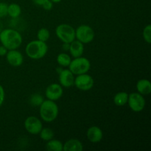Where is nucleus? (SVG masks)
Listing matches in <instances>:
<instances>
[{"label":"nucleus","mask_w":151,"mask_h":151,"mask_svg":"<svg viewBox=\"0 0 151 151\" xmlns=\"http://www.w3.org/2000/svg\"><path fill=\"white\" fill-rule=\"evenodd\" d=\"M7 51H8V50L5 47H4L3 45L0 46V56H1V57L2 56H5Z\"/></svg>","instance_id":"nucleus-28"},{"label":"nucleus","mask_w":151,"mask_h":151,"mask_svg":"<svg viewBox=\"0 0 151 151\" xmlns=\"http://www.w3.org/2000/svg\"><path fill=\"white\" fill-rule=\"evenodd\" d=\"M128 104L134 112H141L145 108L146 101L144 95L139 92H133L128 94Z\"/></svg>","instance_id":"nucleus-7"},{"label":"nucleus","mask_w":151,"mask_h":151,"mask_svg":"<svg viewBox=\"0 0 151 151\" xmlns=\"http://www.w3.org/2000/svg\"><path fill=\"white\" fill-rule=\"evenodd\" d=\"M55 34L63 43L70 44L75 39V29L68 24H60L55 28Z\"/></svg>","instance_id":"nucleus-5"},{"label":"nucleus","mask_w":151,"mask_h":151,"mask_svg":"<svg viewBox=\"0 0 151 151\" xmlns=\"http://www.w3.org/2000/svg\"><path fill=\"white\" fill-rule=\"evenodd\" d=\"M59 108L55 101L45 100L39 106V114L41 119L45 122H52L57 119Z\"/></svg>","instance_id":"nucleus-3"},{"label":"nucleus","mask_w":151,"mask_h":151,"mask_svg":"<svg viewBox=\"0 0 151 151\" xmlns=\"http://www.w3.org/2000/svg\"><path fill=\"white\" fill-rule=\"evenodd\" d=\"M1 30H2V24L0 22V32H1Z\"/></svg>","instance_id":"nucleus-32"},{"label":"nucleus","mask_w":151,"mask_h":151,"mask_svg":"<svg viewBox=\"0 0 151 151\" xmlns=\"http://www.w3.org/2000/svg\"><path fill=\"white\" fill-rule=\"evenodd\" d=\"M22 13V7L19 4L11 3L7 7V16L12 19H17Z\"/></svg>","instance_id":"nucleus-17"},{"label":"nucleus","mask_w":151,"mask_h":151,"mask_svg":"<svg viewBox=\"0 0 151 151\" xmlns=\"http://www.w3.org/2000/svg\"><path fill=\"white\" fill-rule=\"evenodd\" d=\"M137 92L142 95H148L151 92V83L147 79H140L137 83Z\"/></svg>","instance_id":"nucleus-16"},{"label":"nucleus","mask_w":151,"mask_h":151,"mask_svg":"<svg viewBox=\"0 0 151 151\" xmlns=\"http://www.w3.org/2000/svg\"><path fill=\"white\" fill-rule=\"evenodd\" d=\"M44 97L42 95L38 94H34L29 98V103L32 105V106H40L41 103L44 101Z\"/></svg>","instance_id":"nucleus-23"},{"label":"nucleus","mask_w":151,"mask_h":151,"mask_svg":"<svg viewBox=\"0 0 151 151\" xmlns=\"http://www.w3.org/2000/svg\"><path fill=\"white\" fill-rule=\"evenodd\" d=\"M4 98H5V92L2 86L0 84V107L3 105L4 102Z\"/></svg>","instance_id":"nucleus-26"},{"label":"nucleus","mask_w":151,"mask_h":151,"mask_svg":"<svg viewBox=\"0 0 151 151\" xmlns=\"http://www.w3.org/2000/svg\"><path fill=\"white\" fill-rule=\"evenodd\" d=\"M50 38V32L47 28L42 27L37 32V39L39 41L47 42Z\"/></svg>","instance_id":"nucleus-22"},{"label":"nucleus","mask_w":151,"mask_h":151,"mask_svg":"<svg viewBox=\"0 0 151 151\" xmlns=\"http://www.w3.org/2000/svg\"><path fill=\"white\" fill-rule=\"evenodd\" d=\"M142 36L145 41L150 44L151 43V25L147 24L143 29Z\"/></svg>","instance_id":"nucleus-24"},{"label":"nucleus","mask_w":151,"mask_h":151,"mask_svg":"<svg viewBox=\"0 0 151 151\" xmlns=\"http://www.w3.org/2000/svg\"><path fill=\"white\" fill-rule=\"evenodd\" d=\"M69 44H66V43H63V49L64 50H69Z\"/></svg>","instance_id":"nucleus-30"},{"label":"nucleus","mask_w":151,"mask_h":151,"mask_svg":"<svg viewBox=\"0 0 151 151\" xmlns=\"http://www.w3.org/2000/svg\"><path fill=\"white\" fill-rule=\"evenodd\" d=\"M24 128L29 134L32 135H38L43 128L42 122L39 118L35 116H29L25 119Z\"/></svg>","instance_id":"nucleus-9"},{"label":"nucleus","mask_w":151,"mask_h":151,"mask_svg":"<svg viewBox=\"0 0 151 151\" xmlns=\"http://www.w3.org/2000/svg\"><path fill=\"white\" fill-rule=\"evenodd\" d=\"M128 94L125 91H120L114 97V103L116 106H124L128 103Z\"/></svg>","instance_id":"nucleus-18"},{"label":"nucleus","mask_w":151,"mask_h":151,"mask_svg":"<svg viewBox=\"0 0 151 151\" xmlns=\"http://www.w3.org/2000/svg\"><path fill=\"white\" fill-rule=\"evenodd\" d=\"M95 33L91 27L87 24H81L75 29V39L83 44H89L94 40Z\"/></svg>","instance_id":"nucleus-6"},{"label":"nucleus","mask_w":151,"mask_h":151,"mask_svg":"<svg viewBox=\"0 0 151 151\" xmlns=\"http://www.w3.org/2000/svg\"><path fill=\"white\" fill-rule=\"evenodd\" d=\"M41 7H42L45 10H52V8L53 7V2H52L50 0H47V1H45V2L41 5Z\"/></svg>","instance_id":"nucleus-27"},{"label":"nucleus","mask_w":151,"mask_h":151,"mask_svg":"<svg viewBox=\"0 0 151 151\" xmlns=\"http://www.w3.org/2000/svg\"><path fill=\"white\" fill-rule=\"evenodd\" d=\"M22 34L16 29L7 28L0 32V42L8 50H17L22 45Z\"/></svg>","instance_id":"nucleus-1"},{"label":"nucleus","mask_w":151,"mask_h":151,"mask_svg":"<svg viewBox=\"0 0 151 151\" xmlns=\"http://www.w3.org/2000/svg\"><path fill=\"white\" fill-rule=\"evenodd\" d=\"M68 67L75 75L88 73L91 68V62L86 58L81 56L71 60Z\"/></svg>","instance_id":"nucleus-4"},{"label":"nucleus","mask_w":151,"mask_h":151,"mask_svg":"<svg viewBox=\"0 0 151 151\" xmlns=\"http://www.w3.org/2000/svg\"><path fill=\"white\" fill-rule=\"evenodd\" d=\"M63 94V88L58 83H51L45 90V96L48 100L56 101L62 97Z\"/></svg>","instance_id":"nucleus-10"},{"label":"nucleus","mask_w":151,"mask_h":151,"mask_svg":"<svg viewBox=\"0 0 151 151\" xmlns=\"http://www.w3.org/2000/svg\"><path fill=\"white\" fill-rule=\"evenodd\" d=\"M7 7L8 4L5 2H0V19L7 16Z\"/></svg>","instance_id":"nucleus-25"},{"label":"nucleus","mask_w":151,"mask_h":151,"mask_svg":"<svg viewBox=\"0 0 151 151\" xmlns=\"http://www.w3.org/2000/svg\"><path fill=\"white\" fill-rule=\"evenodd\" d=\"M40 137L44 142H48L49 140L54 138V131L49 128H43L39 133Z\"/></svg>","instance_id":"nucleus-21"},{"label":"nucleus","mask_w":151,"mask_h":151,"mask_svg":"<svg viewBox=\"0 0 151 151\" xmlns=\"http://www.w3.org/2000/svg\"><path fill=\"white\" fill-rule=\"evenodd\" d=\"M87 139L90 142L98 143L102 141L103 138V132L98 126H91L88 128L86 132Z\"/></svg>","instance_id":"nucleus-13"},{"label":"nucleus","mask_w":151,"mask_h":151,"mask_svg":"<svg viewBox=\"0 0 151 151\" xmlns=\"http://www.w3.org/2000/svg\"><path fill=\"white\" fill-rule=\"evenodd\" d=\"M50 1L53 3H59V2H60L62 0H50Z\"/></svg>","instance_id":"nucleus-31"},{"label":"nucleus","mask_w":151,"mask_h":151,"mask_svg":"<svg viewBox=\"0 0 151 151\" xmlns=\"http://www.w3.org/2000/svg\"><path fill=\"white\" fill-rule=\"evenodd\" d=\"M5 56L7 63L10 66H14V67H19L22 66L24 62L23 55L17 50H8Z\"/></svg>","instance_id":"nucleus-11"},{"label":"nucleus","mask_w":151,"mask_h":151,"mask_svg":"<svg viewBox=\"0 0 151 151\" xmlns=\"http://www.w3.org/2000/svg\"><path fill=\"white\" fill-rule=\"evenodd\" d=\"M63 151H83V143L78 139H70L63 144Z\"/></svg>","instance_id":"nucleus-15"},{"label":"nucleus","mask_w":151,"mask_h":151,"mask_svg":"<svg viewBox=\"0 0 151 151\" xmlns=\"http://www.w3.org/2000/svg\"><path fill=\"white\" fill-rule=\"evenodd\" d=\"M48 52L47 43L39 40H33L27 44L25 52L27 57L32 60H39L45 57Z\"/></svg>","instance_id":"nucleus-2"},{"label":"nucleus","mask_w":151,"mask_h":151,"mask_svg":"<svg viewBox=\"0 0 151 151\" xmlns=\"http://www.w3.org/2000/svg\"><path fill=\"white\" fill-rule=\"evenodd\" d=\"M69 51L72 57L78 58L83 55L84 52V44L79 41L78 40L75 39L69 44Z\"/></svg>","instance_id":"nucleus-14"},{"label":"nucleus","mask_w":151,"mask_h":151,"mask_svg":"<svg viewBox=\"0 0 151 151\" xmlns=\"http://www.w3.org/2000/svg\"><path fill=\"white\" fill-rule=\"evenodd\" d=\"M57 63L59 66L61 67H68L70 64V62L72 60L71 56L66 52H61L57 56Z\"/></svg>","instance_id":"nucleus-20"},{"label":"nucleus","mask_w":151,"mask_h":151,"mask_svg":"<svg viewBox=\"0 0 151 151\" xmlns=\"http://www.w3.org/2000/svg\"><path fill=\"white\" fill-rule=\"evenodd\" d=\"M94 81L93 78L87 73L77 75L74 81V85L75 86V87L81 91H83L91 90L94 86Z\"/></svg>","instance_id":"nucleus-8"},{"label":"nucleus","mask_w":151,"mask_h":151,"mask_svg":"<svg viewBox=\"0 0 151 151\" xmlns=\"http://www.w3.org/2000/svg\"><path fill=\"white\" fill-rule=\"evenodd\" d=\"M63 144L58 139H52L47 142L46 149L49 151H63Z\"/></svg>","instance_id":"nucleus-19"},{"label":"nucleus","mask_w":151,"mask_h":151,"mask_svg":"<svg viewBox=\"0 0 151 151\" xmlns=\"http://www.w3.org/2000/svg\"><path fill=\"white\" fill-rule=\"evenodd\" d=\"M32 1H33V2L35 3L36 5L41 6L45 1H47V0H32Z\"/></svg>","instance_id":"nucleus-29"},{"label":"nucleus","mask_w":151,"mask_h":151,"mask_svg":"<svg viewBox=\"0 0 151 151\" xmlns=\"http://www.w3.org/2000/svg\"><path fill=\"white\" fill-rule=\"evenodd\" d=\"M75 75L69 69H62L59 73V82L63 88H70L74 86Z\"/></svg>","instance_id":"nucleus-12"}]
</instances>
